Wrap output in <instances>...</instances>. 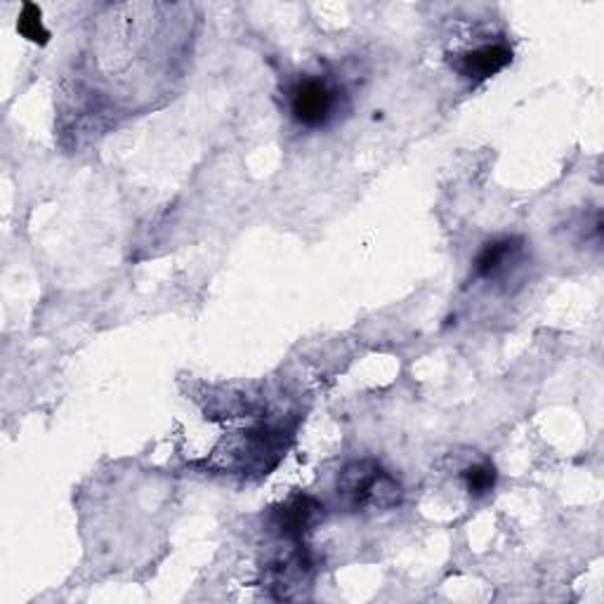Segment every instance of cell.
I'll return each mask as SVG.
<instances>
[{"mask_svg":"<svg viewBox=\"0 0 604 604\" xmlns=\"http://www.w3.org/2000/svg\"><path fill=\"white\" fill-rule=\"evenodd\" d=\"M291 116L302 128H324L338 109V90L326 81L305 76L293 83L289 95Z\"/></svg>","mask_w":604,"mask_h":604,"instance_id":"cell-2","label":"cell"},{"mask_svg":"<svg viewBox=\"0 0 604 604\" xmlns=\"http://www.w3.org/2000/svg\"><path fill=\"white\" fill-rule=\"evenodd\" d=\"M510 62H512V50L508 45L493 43V45H481V48L458 55L456 62H453V69H456L463 79L487 81L498 71H503Z\"/></svg>","mask_w":604,"mask_h":604,"instance_id":"cell-3","label":"cell"},{"mask_svg":"<svg viewBox=\"0 0 604 604\" xmlns=\"http://www.w3.org/2000/svg\"><path fill=\"white\" fill-rule=\"evenodd\" d=\"M338 498L352 512L392 510L402 503L404 489L383 465L367 458L342 467L338 477Z\"/></svg>","mask_w":604,"mask_h":604,"instance_id":"cell-1","label":"cell"},{"mask_svg":"<svg viewBox=\"0 0 604 604\" xmlns=\"http://www.w3.org/2000/svg\"><path fill=\"white\" fill-rule=\"evenodd\" d=\"M18 32L26 38L32 40L36 45H45L50 40V32L43 26V14H40V8L34 5V3H26L20 12V20H18Z\"/></svg>","mask_w":604,"mask_h":604,"instance_id":"cell-7","label":"cell"},{"mask_svg":"<svg viewBox=\"0 0 604 604\" xmlns=\"http://www.w3.org/2000/svg\"><path fill=\"white\" fill-rule=\"evenodd\" d=\"M496 467L491 463H477V465H471L467 471L463 473V481H465V489L467 493H471L473 498H481L493 491L496 487Z\"/></svg>","mask_w":604,"mask_h":604,"instance_id":"cell-6","label":"cell"},{"mask_svg":"<svg viewBox=\"0 0 604 604\" xmlns=\"http://www.w3.org/2000/svg\"><path fill=\"white\" fill-rule=\"evenodd\" d=\"M322 518V506L310 496H295L293 501L277 510V526L286 538H293L300 543L310 528Z\"/></svg>","mask_w":604,"mask_h":604,"instance_id":"cell-5","label":"cell"},{"mask_svg":"<svg viewBox=\"0 0 604 604\" xmlns=\"http://www.w3.org/2000/svg\"><path fill=\"white\" fill-rule=\"evenodd\" d=\"M522 255V239L518 236H503V239H493L485 248L479 251L475 258V277L491 281L503 277L506 271L520 260Z\"/></svg>","mask_w":604,"mask_h":604,"instance_id":"cell-4","label":"cell"}]
</instances>
